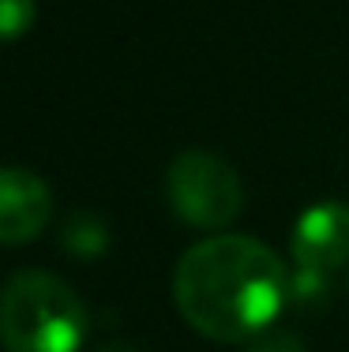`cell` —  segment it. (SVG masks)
Wrapping results in <instances>:
<instances>
[{
  "mask_svg": "<svg viewBox=\"0 0 349 352\" xmlns=\"http://www.w3.org/2000/svg\"><path fill=\"white\" fill-rule=\"evenodd\" d=\"M177 311L211 341H255L289 304V270L255 236H207L173 270Z\"/></svg>",
  "mask_w": 349,
  "mask_h": 352,
  "instance_id": "cell-1",
  "label": "cell"
},
{
  "mask_svg": "<svg viewBox=\"0 0 349 352\" xmlns=\"http://www.w3.org/2000/svg\"><path fill=\"white\" fill-rule=\"evenodd\" d=\"M87 307L64 278L23 270L0 292V345L8 352H79Z\"/></svg>",
  "mask_w": 349,
  "mask_h": 352,
  "instance_id": "cell-2",
  "label": "cell"
},
{
  "mask_svg": "<svg viewBox=\"0 0 349 352\" xmlns=\"http://www.w3.org/2000/svg\"><path fill=\"white\" fill-rule=\"evenodd\" d=\"M165 199L192 229H226L244 206V184L226 157L192 146L165 169Z\"/></svg>",
  "mask_w": 349,
  "mask_h": 352,
  "instance_id": "cell-3",
  "label": "cell"
},
{
  "mask_svg": "<svg viewBox=\"0 0 349 352\" xmlns=\"http://www.w3.org/2000/svg\"><path fill=\"white\" fill-rule=\"evenodd\" d=\"M289 255H293V266L319 274L349 266V203L327 199V203L308 206L293 225Z\"/></svg>",
  "mask_w": 349,
  "mask_h": 352,
  "instance_id": "cell-4",
  "label": "cell"
},
{
  "mask_svg": "<svg viewBox=\"0 0 349 352\" xmlns=\"http://www.w3.org/2000/svg\"><path fill=\"white\" fill-rule=\"evenodd\" d=\"M53 214V191L45 180L19 165H0V244H30Z\"/></svg>",
  "mask_w": 349,
  "mask_h": 352,
  "instance_id": "cell-5",
  "label": "cell"
},
{
  "mask_svg": "<svg viewBox=\"0 0 349 352\" xmlns=\"http://www.w3.org/2000/svg\"><path fill=\"white\" fill-rule=\"evenodd\" d=\"M61 248L79 258H98L109 248V229H105V221L98 214L76 210V214H68V221L61 229Z\"/></svg>",
  "mask_w": 349,
  "mask_h": 352,
  "instance_id": "cell-6",
  "label": "cell"
},
{
  "mask_svg": "<svg viewBox=\"0 0 349 352\" xmlns=\"http://www.w3.org/2000/svg\"><path fill=\"white\" fill-rule=\"evenodd\" d=\"M330 274L319 270H304V266H293L289 270V304L297 307H319L330 292Z\"/></svg>",
  "mask_w": 349,
  "mask_h": 352,
  "instance_id": "cell-7",
  "label": "cell"
},
{
  "mask_svg": "<svg viewBox=\"0 0 349 352\" xmlns=\"http://www.w3.org/2000/svg\"><path fill=\"white\" fill-rule=\"evenodd\" d=\"M38 19V0H0V45L19 41Z\"/></svg>",
  "mask_w": 349,
  "mask_h": 352,
  "instance_id": "cell-8",
  "label": "cell"
},
{
  "mask_svg": "<svg viewBox=\"0 0 349 352\" xmlns=\"http://www.w3.org/2000/svg\"><path fill=\"white\" fill-rule=\"evenodd\" d=\"M244 352H304V341L289 330H278V333H260Z\"/></svg>",
  "mask_w": 349,
  "mask_h": 352,
  "instance_id": "cell-9",
  "label": "cell"
},
{
  "mask_svg": "<svg viewBox=\"0 0 349 352\" xmlns=\"http://www.w3.org/2000/svg\"><path fill=\"white\" fill-rule=\"evenodd\" d=\"M98 352H139V349H131V345H120V341H109V345H102Z\"/></svg>",
  "mask_w": 349,
  "mask_h": 352,
  "instance_id": "cell-10",
  "label": "cell"
}]
</instances>
